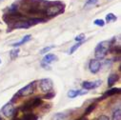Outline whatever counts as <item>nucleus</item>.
I'll return each mask as SVG.
<instances>
[{"label": "nucleus", "mask_w": 121, "mask_h": 120, "mask_svg": "<svg viewBox=\"0 0 121 120\" xmlns=\"http://www.w3.org/2000/svg\"><path fill=\"white\" fill-rule=\"evenodd\" d=\"M65 11V5L59 1H55V2H50L48 3L46 9H45V13L44 14L48 15V16H56L58 14L63 13Z\"/></svg>", "instance_id": "1"}, {"label": "nucleus", "mask_w": 121, "mask_h": 120, "mask_svg": "<svg viewBox=\"0 0 121 120\" xmlns=\"http://www.w3.org/2000/svg\"><path fill=\"white\" fill-rule=\"evenodd\" d=\"M115 39H112L111 41L109 40H104V41H101L99 42L96 47H95V58L96 59H103L107 54H108V51L110 50V47L112 46V42L114 41Z\"/></svg>", "instance_id": "2"}, {"label": "nucleus", "mask_w": 121, "mask_h": 120, "mask_svg": "<svg viewBox=\"0 0 121 120\" xmlns=\"http://www.w3.org/2000/svg\"><path fill=\"white\" fill-rule=\"evenodd\" d=\"M3 20H4L8 25H13V24L16 23L17 21L25 20V16H24L22 13H18V12H15V13H8L4 14Z\"/></svg>", "instance_id": "3"}, {"label": "nucleus", "mask_w": 121, "mask_h": 120, "mask_svg": "<svg viewBox=\"0 0 121 120\" xmlns=\"http://www.w3.org/2000/svg\"><path fill=\"white\" fill-rule=\"evenodd\" d=\"M42 104V98L41 97H35L31 100L27 101L26 103H24L21 107H20V111H31L35 108L39 107Z\"/></svg>", "instance_id": "4"}, {"label": "nucleus", "mask_w": 121, "mask_h": 120, "mask_svg": "<svg viewBox=\"0 0 121 120\" xmlns=\"http://www.w3.org/2000/svg\"><path fill=\"white\" fill-rule=\"evenodd\" d=\"M35 83L36 82L34 81L32 83L26 85L25 87H23L22 89L19 90L16 94L18 96H29V95L33 94L35 93Z\"/></svg>", "instance_id": "5"}, {"label": "nucleus", "mask_w": 121, "mask_h": 120, "mask_svg": "<svg viewBox=\"0 0 121 120\" xmlns=\"http://www.w3.org/2000/svg\"><path fill=\"white\" fill-rule=\"evenodd\" d=\"M39 89L41 90V92L43 93H48L52 91V89L53 87L52 80L51 78H43L39 81Z\"/></svg>", "instance_id": "6"}, {"label": "nucleus", "mask_w": 121, "mask_h": 120, "mask_svg": "<svg viewBox=\"0 0 121 120\" xmlns=\"http://www.w3.org/2000/svg\"><path fill=\"white\" fill-rule=\"evenodd\" d=\"M16 110L13 107V104L12 102L7 103L6 105H4V107L2 108V113L6 116V117H12L15 114Z\"/></svg>", "instance_id": "7"}, {"label": "nucleus", "mask_w": 121, "mask_h": 120, "mask_svg": "<svg viewBox=\"0 0 121 120\" xmlns=\"http://www.w3.org/2000/svg\"><path fill=\"white\" fill-rule=\"evenodd\" d=\"M100 68H101V63L98 59H92L89 63V69L91 71V73H97L99 71H100Z\"/></svg>", "instance_id": "8"}, {"label": "nucleus", "mask_w": 121, "mask_h": 120, "mask_svg": "<svg viewBox=\"0 0 121 120\" xmlns=\"http://www.w3.org/2000/svg\"><path fill=\"white\" fill-rule=\"evenodd\" d=\"M102 81L101 80H96V81H84L82 83V88L84 90H93L101 85Z\"/></svg>", "instance_id": "9"}, {"label": "nucleus", "mask_w": 121, "mask_h": 120, "mask_svg": "<svg viewBox=\"0 0 121 120\" xmlns=\"http://www.w3.org/2000/svg\"><path fill=\"white\" fill-rule=\"evenodd\" d=\"M30 27H32V26L28 22V20H20L14 23L13 25H12V27L9 29L8 32H12L13 29H29Z\"/></svg>", "instance_id": "10"}, {"label": "nucleus", "mask_w": 121, "mask_h": 120, "mask_svg": "<svg viewBox=\"0 0 121 120\" xmlns=\"http://www.w3.org/2000/svg\"><path fill=\"white\" fill-rule=\"evenodd\" d=\"M58 58L56 55L52 54V53H48L46 54L44 57H43V60H42V63H45V64H48L50 65L51 63L54 62V61H57Z\"/></svg>", "instance_id": "11"}, {"label": "nucleus", "mask_w": 121, "mask_h": 120, "mask_svg": "<svg viewBox=\"0 0 121 120\" xmlns=\"http://www.w3.org/2000/svg\"><path fill=\"white\" fill-rule=\"evenodd\" d=\"M116 94H120V88H112V89L108 90L107 92H105V94L102 96V99L106 98V97H109V96H112V95H114Z\"/></svg>", "instance_id": "12"}, {"label": "nucleus", "mask_w": 121, "mask_h": 120, "mask_svg": "<svg viewBox=\"0 0 121 120\" xmlns=\"http://www.w3.org/2000/svg\"><path fill=\"white\" fill-rule=\"evenodd\" d=\"M87 93L88 92H86V91H75V90H70V91L68 92L67 95L70 98H74V97H76L78 95H82V94H85Z\"/></svg>", "instance_id": "13"}, {"label": "nucleus", "mask_w": 121, "mask_h": 120, "mask_svg": "<svg viewBox=\"0 0 121 120\" xmlns=\"http://www.w3.org/2000/svg\"><path fill=\"white\" fill-rule=\"evenodd\" d=\"M32 39V35L31 34H27V35H25L19 42H16V43H13L12 46L13 47H14V48H17V47H19V46H21V45H23V44H25V43H27V42H29L30 40Z\"/></svg>", "instance_id": "14"}, {"label": "nucleus", "mask_w": 121, "mask_h": 120, "mask_svg": "<svg viewBox=\"0 0 121 120\" xmlns=\"http://www.w3.org/2000/svg\"><path fill=\"white\" fill-rule=\"evenodd\" d=\"M118 79H119V76L116 73H112L108 78V86L109 87H112L118 81Z\"/></svg>", "instance_id": "15"}, {"label": "nucleus", "mask_w": 121, "mask_h": 120, "mask_svg": "<svg viewBox=\"0 0 121 120\" xmlns=\"http://www.w3.org/2000/svg\"><path fill=\"white\" fill-rule=\"evenodd\" d=\"M20 120H37V116L35 113H26L20 118Z\"/></svg>", "instance_id": "16"}, {"label": "nucleus", "mask_w": 121, "mask_h": 120, "mask_svg": "<svg viewBox=\"0 0 121 120\" xmlns=\"http://www.w3.org/2000/svg\"><path fill=\"white\" fill-rule=\"evenodd\" d=\"M46 20L44 19V18H32V19H29L28 20V22L31 24V26H33V25H36V24H39V23H43V22H45Z\"/></svg>", "instance_id": "17"}, {"label": "nucleus", "mask_w": 121, "mask_h": 120, "mask_svg": "<svg viewBox=\"0 0 121 120\" xmlns=\"http://www.w3.org/2000/svg\"><path fill=\"white\" fill-rule=\"evenodd\" d=\"M96 103H92L91 105H89L87 108H86V110H85V112H84V114L85 115H89L91 112H92L95 108H96Z\"/></svg>", "instance_id": "18"}, {"label": "nucleus", "mask_w": 121, "mask_h": 120, "mask_svg": "<svg viewBox=\"0 0 121 120\" xmlns=\"http://www.w3.org/2000/svg\"><path fill=\"white\" fill-rule=\"evenodd\" d=\"M112 120H121V109L118 108L112 113Z\"/></svg>", "instance_id": "19"}, {"label": "nucleus", "mask_w": 121, "mask_h": 120, "mask_svg": "<svg viewBox=\"0 0 121 120\" xmlns=\"http://www.w3.org/2000/svg\"><path fill=\"white\" fill-rule=\"evenodd\" d=\"M109 51L112 52V53H114V54H119V53H120V46L112 45V46L110 47Z\"/></svg>", "instance_id": "20"}, {"label": "nucleus", "mask_w": 121, "mask_h": 120, "mask_svg": "<svg viewBox=\"0 0 121 120\" xmlns=\"http://www.w3.org/2000/svg\"><path fill=\"white\" fill-rule=\"evenodd\" d=\"M82 44H83V41H81V42H77L76 44H74V45L70 49V51H69V54H73V52H74V51H76Z\"/></svg>", "instance_id": "21"}, {"label": "nucleus", "mask_w": 121, "mask_h": 120, "mask_svg": "<svg viewBox=\"0 0 121 120\" xmlns=\"http://www.w3.org/2000/svg\"><path fill=\"white\" fill-rule=\"evenodd\" d=\"M117 19V17L113 14V13H108L107 15H106V22L107 23H110V22H112V21H115Z\"/></svg>", "instance_id": "22"}, {"label": "nucleus", "mask_w": 121, "mask_h": 120, "mask_svg": "<svg viewBox=\"0 0 121 120\" xmlns=\"http://www.w3.org/2000/svg\"><path fill=\"white\" fill-rule=\"evenodd\" d=\"M18 53H19V49H13L10 52V56H11V59H15L17 56H18Z\"/></svg>", "instance_id": "23"}, {"label": "nucleus", "mask_w": 121, "mask_h": 120, "mask_svg": "<svg viewBox=\"0 0 121 120\" xmlns=\"http://www.w3.org/2000/svg\"><path fill=\"white\" fill-rule=\"evenodd\" d=\"M18 11V3H13L11 7H9L8 9V13H15Z\"/></svg>", "instance_id": "24"}, {"label": "nucleus", "mask_w": 121, "mask_h": 120, "mask_svg": "<svg viewBox=\"0 0 121 120\" xmlns=\"http://www.w3.org/2000/svg\"><path fill=\"white\" fill-rule=\"evenodd\" d=\"M54 95H55V93L50 91V92L46 93V94L43 96V98H44V99H48V100H49V99H52V98L54 97Z\"/></svg>", "instance_id": "25"}, {"label": "nucleus", "mask_w": 121, "mask_h": 120, "mask_svg": "<svg viewBox=\"0 0 121 120\" xmlns=\"http://www.w3.org/2000/svg\"><path fill=\"white\" fill-rule=\"evenodd\" d=\"M65 115L64 113H56L53 117H52V120H65Z\"/></svg>", "instance_id": "26"}, {"label": "nucleus", "mask_w": 121, "mask_h": 120, "mask_svg": "<svg viewBox=\"0 0 121 120\" xmlns=\"http://www.w3.org/2000/svg\"><path fill=\"white\" fill-rule=\"evenodd\" d=\"M98 3V0H88L85 4V7H91V6H95Z\"/></svg>", "instance_id": "27"}, {"label": "nucleus", "mask_w": 121, "mask_h": 120, "mask_svg": "<svg viewBox=\"0 0 121 120\" xmlns=\"http://www.w3.org/2000/svg\"><path fill=\"white\" fill-rule=\"evenodd\" d=\"M53 48H54V46H49V47H45V48H43V49L40 51V54H45V53L49 52L51 50H52Z\"/></svg>", "instance_id": "28"}, {"label": "nucleus", "mask_w": 121, "mask_h": 120, "mask_svg": "<svg viewBox=\"0 0 121 120\" xmlns=\"http://www.w3.org/2000/svg\"><path fill=\"white\" fill-rule=\"evenodd\" d=\"M94 24L96 25V26H99V27H104L105 26V21L102 20V19H95L94 21Z\"/></svg>", "instance_id": "29"}, {"label": "nucleus", "mask_w": 121, "mask_h": 120, "mask_svg": "<svg viewBox=\"0 0 121 120\" xmlns=\"http://www.w3.org/2000/svg\"><path fill=\"white\" fill-rule=\"evenodd\" d=\"M84 39H85V34H80L79 35H77V36L74 38V40H75L76 42H81V41H84Z\"/></svg>", "instance_id": "30"}, {"label": "nucleus", "mask_w": 121, "mask_h": 120, "mask_svg": "<svg viewBox=\"0 0 121 120\" xmlns=\"http://www.w3.org/2000/svg\"><path fill=\"white\" fill-rule=\"evenodd\" d=\"M97 120H110V118H109L107 115L102 114V115H100V116L97 118Z\"/></svg>", "instance_id": "31"}, {"label": "nucleus", "mask_w": 121, "mask_h": 120, "mask_svg": "<svg viewBox=\"0 0 121 120\" xmlns=\"http://www.w3.org/2000/svg\"><path fill=\"white\" fill-rule=\"evenodd\" d=\"M80 120H89V119H88V118H87L86 116H84V117H82V118H81Z\"/></svg>", "instance_id": "32"}, {"label": "nucleus", "mask_w": 121, "mask_h": 120, "mask_svg": "<svg viewBox=\"0 0 121 120\" xmlns=\"http://www.w3.org/2000/svg\"><path fill=\"white\" fill-rule=\"evenodd\" d=\"M13 120H20V118H17V117H14Z\"/></svg>", "instance_id": "33"}, {"label": "nucleus", "mask_w": 121, "mask_h": 120, "mask_svg": "<svg viewBox=\"0 0 121 120\" xmlns=\"http://www.w3.org/2000/svg\"><path fill=\"white\" fill-rule=\"evenodd\" d=\"M1 62H2V61H1V59H0V64H1Z\"/></svg>", "instance_id": "34"}, {"label": "nucleus", "mask_w": 121, "mask_h": 120, "mask_svg": "<svg viewBox=\"0 0 121 120\" xmlns=\"http://www.w3.org/2000/svg\"><path fill=\"white\" fill-rule=\"evenodd\" d=\"M2 1H3V0H0V2H2Z\"/></svg>", "instance_id": "35"}]
</instances>
